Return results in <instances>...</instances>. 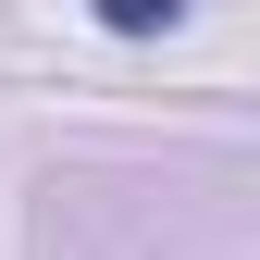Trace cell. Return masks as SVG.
<instances>
[{
  "label": "cell",
  "instance_id": "cell-1",
  "mask_svg": "<svg viewBox=\"0 0 260 260\" xmlns=\"http://www.w3.org/2000/svg\"><path fill=\"white\" fill-rule=\"evenodd\" d=\"M87 13H100L112 38H174V25H186V0H87Z\"/></svg>",
  "mask_w": 260,
  "mask_h": 260
}]
</instances>
